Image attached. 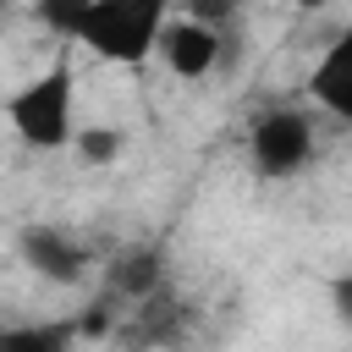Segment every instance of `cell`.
I'll return each mask as SVG.
<instances>
[{"instance_id": "7c38bea8", "label": "cell", "mask_w": 352, "mask_h": 352, "mask_svg": "<svg viewBox=\"0 0 352 352\" xmlns=\"http://www.w3.org/2000/svg\"><path fill=\"white\" fill-rule=\"evenodd\" d=\"M330 308H336V319H341V324H352V270L330 286Z\"/></svg>"}, {"instance_id": "6da1fadb", "label": "cell", "mask_w": 352, "mask_h": 352, "mask_svg": "<svg viewBox=\"0 0 352 352\" xmlns=\"http://www.w3.org/2000/svg\"><path fill=\"white\" fill-rule=\"evenodd\" d=\"M176 0H94L77 44H88L99 60L116 66H143L148 55H160V33L170 22Z\"/></svg>"}, {"instance_id": "30bf717a", "label": "cell", "mask_w": 352, "mask_h": 352, "mask_svg": "<svg viewBox=\"0 0 352 352\" xmlns=\"http://www.w3.org/2000/svg\"><path fill=\"white\" fill-rule=\"evenodd\" d=\"M88 11H94V0H38V22L50 33H60V38H77Z\"/></svg>"}, {"instance_id": "9c48e42d", "label": "cell", "mask_w": 352, "mask_h": 352, "mask_svg": "<svg viewBox=\"0 0 352 352\" xmlns=\"http://www.w3.org/2000/svg\"><path fill=\"white\" fill-rule=\"evenodd\" d=\"M121 126H110V121H94V126H82L77 138H72V148H77V160L82 165H110L116 154H121Z\"/></svg>"}, {"instance_id": "277c9868", "label": "cell", "mask_w": 352, "mask_h": 352, "mask_svg": "<svg viewBox=\"0 0 352 352\" xmlns=\"http://www.w3.org/2000/svg\"><path fill=\"white\" fill-rule=\"evenodd\" d=\"M16 253H22V264H28L33 275H44V280H55V286H77V280L88 275V253H82L66 231H55V226H28V231L16 236Z\"/></svg>"}, {"instance_id": "ba28073f", "label": "cell", "mask_w": 352, "mask_h": 352, "mask_svg": "<svg viewBox=\"0 0 352 352\" xmlns=\"http://www.w3.org/2000/svg\"><path fill=\"white\" fill-rule=\"evenodd\" d=\"M72 341H82L77 319H66V324H22V330H6L0 336L6 352H66Z\"/></svg>"}, {"instance_id": "3957f363", "label": "cell", "mask_w": 352, "mask_h": 352, "mask_svg": "<svg viewBox=\"0 0 352 352\" xmlns=\"http://www.w3.org/2000/svg\"><path fill=\"white\" fill-rule=\"evenodd\" d=\"M248 160L258 176L286 182L314 160V121L302 110H264L248 132Z\"/></svg>"}, {"instance_id": "8992f818", "label": "cell", "mask_w": 352, "mask_h": 352, "mask_svg": "<svg viewBox=\"0 0 352 352\" xmlns=\"http://www.w3.org/2000/svg\"><path fill=\"white\" fill-rule=\"evenodd\" d=\"M308 94L319 110H330L341 126H352V22L330 38V50L308 72Z\"/></svg>"}, {"instance_id": "52a82bcc", "label": "cell", "mask_w": 352, "mask_h": 352, "mask_svg": "<svg viewBox=\"0 0 352 352\" xmlns=\"http://www.w3.org/2000/svg\"><path fill=\"white\" fill-rule=\"evenodd\" d=\"M104 286L116 302H143L165 286V253L154 242H138V248H121L110 264H104Z\"/></svg>"}, {"instance_id": "5b68a950", "label": "cell", "mask_w": 352, "mask_h": 352, "mask_svg": "<svg viewBox=\"0 0 352 352\" xmlns=\"http://www.w3.org/2000/svg\"><path fill=\"white\" fill-rule=\"evenodd\" d=\"M160 60L176 77H209L220 66V28L198 22V16H176L160 33Z\"/></svg>"}, {"instance_id": "7a4b0ae2", "label": "cell", "mask_w": 352, "mask_h": 352, "mask_svg": "<svg viewBox=\"0 0 352 352\" xmlns=\"http://www.w3.org/2000/svg\"><path fill=\"white\" fill-rule=\"evenodd\" d=\"M6 121H11V132L28 148H44V154L50 148H66L77 138V126H72V66L55 60L28 88H16L6 99Z\"/></svg>"}, {"instance_id": "8fae6325", "label": "cell", "mask_w": 352, "mask_h": 352, "mask_svg": "<svg viewBox=\"0 0 352 352\" xmlns=\"http://www.w3.org/2000/svg\"><path fill=\"white\" fill-rule=\"evenodd\" d=\"M176 6H182V16H198L209 28H231L236 22V0H176Z\"/></svg>"}]
</instances>
